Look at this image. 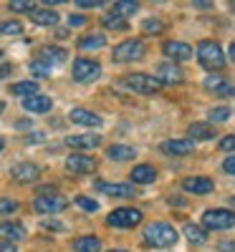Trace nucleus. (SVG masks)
I'll return each instance as SVG.
<instances>
[{"label": "nucleus", "instance_id": "1", "mask_svg": "<svg viewBox=\"0 0 235 252\" xmlns=\"http://www.w3.org/2000/svg\"><path fill=\"white\" fill-rule=\"evenodd\" d=\"M144 240L149 245L164 250V247H175L177 245L180 232L169 222H152V224H147V229H144Z\"/></svg>", "mask_w": 235, "mask_h": 252}, {"label": "nucleus", "instance_id": "2", "mask_svg": "<svg viewBox=\"0 0 235 252\" xmlns=\"http://www.w3.org/2000/svg\"><path fill=\"white\" fill-rule=\"evenodd\" d=\"M197 61L207 71H220L225 66V53L215 40H200L197 43Z\"/></svg>", "mask_w": 235, "mask_h": 252}, {"label": "nucleus", "instance_id": "3", "mask_svg": "<svg viewBox=\"0 0 235 252\" xmlns=\"http://www.w3.org/2000/svg\"><path fill=\"white\" fill-rule=\"evenodd\" d=\"M142 220H144L142 209H137V207H119V209H114V212L106 217V224L117 227V229H132V227L142 224Z\"/></svg>", "mask_w": 235, "mask_h": 252}, {"label": "nucleus", "instance_id": "4", "mask_svg": "<svg viewBox=\"0 0 235 252\" xmlns=\"http://www.w3.org/2000/svg\"><path fill=\"white\" fill-rule=\"evenodd\" d=\"M124 86L134 91V94H142V96H152L162 89V83L155 78V76H149V73H126L124 76Z\"/></svg>", "mask_w": 235, "mask_h": 252}, {"label": "nucleus", "instance_id": "5", "mask_svg": "<svg viewBox=\"0 0 235 252\" xmlns=\"http://www.w3.org/2000/svg\"><path fill=\"white\" fill-rule=\"evenodd\" d=\"M144 53L147 51H144V43L139 38H126V40H121L119 46H114L112 58L117 63H134V61H142Z\"/></svg>", "mask_w": 235, "mask_h": 252}, {"label": "nucleus", "instance_id": "6", "mask_svg": "<svg viewBox=\"0 0 235 252\" xmlns=\"http://www.w3.org/2000/svg\"><path fill=\"white\" fill-rule=\"evenodd\" d=\"M71 76L78 83H91L101 76V63L94 61V58H76L74 68H71Z\"/></svg>", "mask_w": 235, "mask_h": 252}, {"label": "nucleus", "instance_id": "7", "mask_svg": "<svg viewBox=\"0 0 235 252\" xmlns=\"http://www.w3.org/2000/svg\"><path fill=\"white\" fill-rule=\"evenodd\" d=\"M235 227V212L233 209H207L202 215V229H230Z\"/></svg>", "mask_w": 235, "mask_h": 252}, {"label": "nucleus", "instance_id": "8", "mask_svg": "<svg viewBox=\"0 0 235 252\" xmlns=\"http://www.w3.org/2000/svg\"><path fill=\"white\" fill-rule=\"evenodd\" d=\"M66 207H69V199L63 194H56V192L53 194H40V197L33 199V209L38 215H58Z\"/></svg>", "mask_w": 235, "mask_h": 252}, {"label": "nucleus", "instance_id": "9", "mask_svg": "<svg viewBox=\"0 0 235 252\" xmlns=\"http://www.w3.org/2000/svg\"><path fill=\"white\" fill-rule=\"evenodd\" d=\"M162 154L167 157H187L195 152V141H190V139H167L162 141Z\"/></svg>", "mask_w": 235, "mask_h": 252}, {"label": "nucleus", "instance_id": "10", "mask_svg": "<svg viewBox=\"0 0 235 252\" xmlns=\"http://www.w3.org/2000/svg\"><path fill=\"white\" fill-rule=\"evenodd\" d=\"M13 179L20 182V184H33L40 179V169H38V164L33 161H23V164H15L13 169H10Z\"/></svg>", "mask_w": 235, "mask_h": 252}, {"label": "nucleus", "instance_id": "11", "mask_svg": "<svg viewBox=\"0 0 235 252\" xmlns=\"http://www.w3.org/2000/svg\"><path fill=\"white\" fill-rule=\"evenodd\" d=\"M157 81L162 86H175V83L185 81V73L177 63H162V66H157Z\"/></svg>", "mask_w": 235, "mask_h": 252}, {"label": "nucleus", "instance_id": "12", "mask_svg": "<svg viewBox=\"0 0 235 252\" xmlns=\"http://www.w3.org/2000/svg\"><path fill=\"white\" fill-rule=\"evenodd\" d=\"M182 189H185L187 194L202 197V194H210L212 189H215V184H212L210 177H185L182 179Z\"/></svg>", "mask_w": 235, "mask_h": 252}, {"label": "nucleus", "instance_id": "13", "mask_svg": "<svg viewBox=\"0 0 235 252\" xmlns=\"http://www.w3.org/2000/svg\"><path fill=\"white\" fill-rule=\"evenodd\" d=\"M66 169L74 172V174H89L96 169V159L89 157V154H71L66 159Z\"/></svg>", "mask_w": 235, "mask_h": 252}, {"label": "nucleus", "instance_id": "14", "mask_svg": "<svg viewBox=\"0 0 235 252\" xmlns=\"http://www.w3.org/2000/svg\"><path fill=\"white\" fill-rule=\"evenodd\" d=\"M164 56L172 61V63H177V61H190L192 58V46L190 43H185V40H169V43H164Z\"/></svg>", "mask_w": 235, "mask_h": 252}, {"label": "nucleus", "instance_id": "15", "mask_svg": "<svg viewBox=\"0 0 235 252\" xmlns=\"http://www.w3.org/2000/svg\"><path fill=\"white\" fill-rule=\"evenodd\" d=\"M23 109L28 114H48L53 109V101L43 94H33V96H26L23 98Z\"/></svg>", "mask_w": 235, "mask_h": 252}, {"label": "nucleus", "instance_id": "16", "mask_svg": "<svg viewBox=\"0 0 235 252\" xmlns=\"http://www.w3.org/2000/svg\"><path fill=\"white\" fill-rule=\"evenodd\" d=\"M99 144H101L99 134H74V136H66V146H71V149H96Z\"/></svg>", "mask_w": 235, "mask_h": 252}, {"label": "nucleus", "instance_id": "17", "mask_svg": "<svg viewBox=\"0 0 235 252\" xmlns=\"http://www.w3.org/2000/svg\"><path fill=\"white\" fill-rule=\"evenodd\" d=\"M69 119L78 126H91V129H96V126H101V116L89 111V109H71Z\"/></svg>", "mask_w": 235, "mask_h": 252}, {"label": "nucleus", "instance_id": "18", "mask_svg": "<svg viewBox=\"0 0 235 252\" xmlns=\"http://www.w3.org/2000/svg\"><path fill=\"white\" fill-rule=\"evenodd\" d=\"M23 237H26V227L20 222H3L0 224V240L15 245L18 240H23Z\"/></svg>", "mask_w": 235, "mask_h": 252}, {"label": "nucleus", "instance_id": "19", "mask_svg": "<svg viewBox=\"0 0 235 252\" xmlns=\"http://www.w3.org/2000/svg\"><path fill=\"white\" fill-rule=\"evenodd\" d=\"M96 187L101 189L104 194H112V197H124V199L137 194V189H134L132 184H112V182H99Z\"/></svg>", "mask_w": 235, "mask_h": 252}, {"label": "nucleus", "instance_id": "20", "mask_svg": "<svg viewBox=\"0 0 235 252\" xmlns=\"http://www.w3.org/2000/svg\"><path fill=\"white\" fill-rule=\"evenodd\" d=\"M129 177H132L134 184H149V182L157 179V169H155L152 164H137Z\"/></svg>", "mask_w": 235, "mask_h": 252}, {"label": "nucleus", "instance_id": "21", "mask_svg": "<svg viewBox=\"0 0 235 252\" xmlns=\"http://www.w3.org/2000/svg\"><path fill=\"white\" fill-rule=\"evenodd\" d=\"M106 157L114 159V161H132L137 157V149L134 146H126V144H112L106 149Z\"/></svg>", "mask_w": 235, "mask_h": 252}, {"label": "nucleus", "instance_id": "22", "mask_svg": "<svg viewBox=\"0 0 235 252\" xmlns=\"http://www.w3.org/2000/svg\"><path fill=\"white\" fill-rule=\"evenodd\" d=\"M31 20L36 26H43V28H53L58 23V13L56 10H48V8H36L31 13Z\"/></svg>", "mask_w": 235, "mask_h": 252}, {"label": "nucleus", "instance_id": "23", "mask_svg": "<svg viewBox=\"0 0 235 252\" xmlns=\"http://www.w3.org/2000/svg\"><path fill=\"white\" fill-rule=\"evenodd\" d=\"M187 131H190V141H192V139H195V141H210L212 136H215V129H212L210 124H205V121L192 124Z\"/></svg>", "mask_w": 235, "mask_h": 252}, {"label": "nucleus", "instance_id": "24", "mask_svg": "<svg viewBox=\"0 0 235 252\" xmlns=\"http://www.w3.org/2000/svg\"><path fill=\"white\" fill-rule=\"evenodd\" d=\"M78 48L81 51H99V48H106V35L104 33H89L78 38Z\"/></svg>", "mask_w": 235, "mask_h": 252}, {"label": "nucleus", "instance_id": "25", "mask_svg": "<svg viewBox=\"0 0 235 252\" xmlns=\"http://www.w3.org/2000/svg\"><path fill=\"white\" fill-rule=\"evenodd\" d=\"M69 58L66 48H58V46H46V48H40V61H46L48 66L51 63H63Z\"/></svg>", "mask_w": 235, "mask_h": 252}, {"label": "nucleus", "instance_id": "26", "mask_svg": "<svg viewBox=\"0 0 235 252\" xmlns=\"http://www.w3.org/2000/svg\"><path fill=\"white\" fill-rule=\"evenodd\" d=\"M74 250H76V252H99V250H101V240L94 237V235L76 237V240H74Z\"/></svg>", "mask_w": 235, "mask_h": 252}, {"label": "nucleus", "instance_id": "27", "mask_svg": "<svg viewBox=\"0 0 235 252\" xmlns=\"http://www.w3.org/2000/svg\"><path fill=\"white\" fill-rule=\"evenodd\" d=\"M185 237L192 245H205L207 242V232H205L200 224H185Z\"/></svg>", "mask_w": 235, "mask_h": 252}, {"label": "nucleus", "instance_id": "28", "mask_svg": "<svg viewBox=\"0 0 235 252\" xmlns=\"http://www.w3.org/2000/svg\"><path fill=\"white\" fill-rule=\"evenodd\" d=\"M137 10H139V3H134V0H119V3H114V8H112V13L124 18V20H126V15H134Z\"/></svg>", "mask_w": 235, "mask_h": 252}, {"label": "nucleus", "instance_id": "29", "mask_svg": "<svg viewBox=\"0 0 235 252\" xmlns=\"http://www.w3.org/2000/svg\"><path fill=\"white\" fill-rule=\"evenodd\" d=\"M10 94H15V96H33V94H38V83L36 81H18V83H13L10 86Z\"/></svg>", "mask_w": 235, "mask_h": 252}, {"label": "nucleus", "instance_id": "30", "mask_svg": "<svg viewBox=\"0 0 235 252\" xmlns=\"http://www.w3.org/2000/svg\"><path fill=\"white\" fill-rule=\"evenodd\" d=\"M101 23H104V28H112V31H126V28H129V23H126L124 18L114 15V13H106L101 18Z\"/></svg>", "mask_w": 235, "mask_h": 252}, {"label": "nucleus", "instance_id": "31", "mask_svg": "<svg viewBox=\"0 0 235 252\" xmlns=\"http://www.w3.org/2000/svg\"><path fill=\"white\" fill-rule=\"evenodd\" d=\"M142 31H144L147 35H157V33L164 31V23H162L159 18H147L144 23H142Z\"/></svg>", "mask_w": 235, "mask_h": 252}, {"label": "nucleus", "instance_id": "32", "mask_svg": "<svg viewBox=\"0 0 235 252\" xmlns=\"http://www.w3.org/2000/svg\"><path fill=\"white\" fill-rule=\"evenodd\" d=\"M31 73L38 76V78H48V76H51V66H48L46 61L36 58V61H31Z\"/></svg>", "mask_w": 235, "mask_h": 252}, {"label": "nucleus", "instance_id": "33", "mask_svg": "<svg viewBox=\"0 0 235 252\" xmlns=\"http://www.w3.org/2000/svg\"><path fill=\"white\" fill-rule=\"evenodd\" d=\"M23 26L18 20H0V35H20Z\"/></svg>", "mask_w": 235, "mask_h": 252}, {"label": "nucleus", "instance_id": "34", "mask_svg": "<svg viewBox=\"0 0 235 252\" xmlns=\"http://www.w3.org/2000/svg\"><path fill=\"white\" fill-rule=\"evenodd\" d=\"M212 94H215V96H235V83H230V81L223 78L218 86L212 89Z\"/></svg>", "mask_w": 235, "mask_h": 252}, {"label": "nucleus", "instance_id": "35", "mask_svg": "<svg viewBox=\"0 0 235 252\" xmlns=\"http://www.w3.org/2000/svg\"><path fill=\"white\" fill-rule=\"evenodd\" d=\"M8 8L13 13H33L36 10V5L28 3V0H13V3H8Z\"/></svg>", "mask_w": 235, "mask_h": 252}, {"label": "nucleus", "instance_id": "36", "mask_svg": "<svg viewBox=\"0 0 235 252\" xmlns=\"http://www.w3.org/2000/svg\"><path fill=\"white\" fill-rule=\"evenodd\" d=\"M228 119H230V109H228V106L210 109V121H212V124H220V121H228Z\"/></svg>", "mask_w": 235, "mask_h": 252}, {"label": "nucleus", "instance_id": "37", "mask_svg": "<svg viewBox=\"0 0 235 252\" xmlns=\"http://www.w3.org/2000/svg\"><path fill=\"white\" fill-rule=\"evenodd\" d=\"M76 204L83 209V212H96L99 209V202L91 199V197H76Z\"/></svg>", "mask_w": 235, "mask_h": 252}, {"label": "nucleus", "instance_id": "38", "mask_svg": "<svg viewBox=\"0 0 235 252\" xmlns=\"http://www.w3.org/2000/svg\"><path fill=\"white\" fill-rule=\"evenodd\" d=\"M15 209H18V202H15V199L0 197V215H13Z\"/></svg>", "mask_w": 235, "mask_h": 252}, {"label": "nucleus", "instance_id": "39", "mask_svg": "<svg viewBox=\"0 0 235 252\" xmlns=\"http://www.w3.org/2000/svg\"><path fill=\"white\" fill-rule=\"evenodd\" d=\"M220 149H223V152H235V134L220 139Z\"/></svg>", "mask_w": 235, "mask_h": 252}, {"label": "nucleus", "instance_id": "40", "mask_svg": "<svg viewBox=\"0 0 235 252\" xmlns=\"http://www.w3.org/2000/svg\"><path fill=\"white\" fill-rule=\"evenodd\" d=\"M43 229H48V232H63L66 227H63L58 220H46V222H43Z\"/></svg>", "mask_w": 235, "mask_h": 252}, {"label": "nucleus", "instance_id": "41", "mask_svg": "<svg viewBox=\"0 0 235 252\" xmlns=\"http://www.w3.org/2000/svg\"><path fill=\"white\" fill-rule=\"evenodd\" d=\"M223 172H225V174H233V177H235V154H233V157H228V159L223 161Z\"/></svg>", "mask_w": 235, "mask_h": 252}, {"label": "nucleus", "instance_id": "42", "mask_svg": "<svg viewBox=\"0 0 235 252\" xmlns=\"http://www.w3.org/2000/svg\"><path fill=\"white\" fill-rule=\"evenodd\" d=\"M76 5H78V8H101L104 3H101V0H78Z\"/></svg>", "mask_w": 235, "mask_h": 252}, {"label": "nucleus", "instance_id": "43", "mask_svg": "<svg viewBox=\"0 0 235 252\" xmlns=\"http://www.w3.org/2000/svg\"><path fill=\"white\" fill-rule=\"evenodd\" d=\"M218 250H220V252H235V240H223V242L218 245Z\"/></svg>", "mask_w": 235, "mask_h": 252}, {"label": "nucleus", "instance_id": "44", "mask_svg": "<svg viewBox=\"0 0 235 252\" xmlns=\"http://www.w3.org/2000/svg\"><path fill=\"white\" fill-rule=\"evenodd\" d=\"M69 26L74 28V26H86V18H83V15H71L69 18Z\"/></svg>", "mask_w": 235, "mask_h": 252}, {"label": "nucleus", "instance_id": "45", "mask_svg": "<svg viewBox=\"0 0 235 252\" xmlns=\"http://www.w3.org/2000/svg\"><path fill=\"white\" fill-rule=\"evenodd\" d=\"M220 81H223L220 76H207V78H205V86H207V89L212 91V89H215V86H218V83H220Z\"/></svg>", "mask_w": 235, "mask_h": 252}, {"label": "nucleus", "instance_id": "46", "mask_svg": "<svg viewBox=\"0 0 235 252\" xmlns=\"http://www.w3.org/2000/svg\"><path fill=\"white\" fill-rule=\"evenodd\" d=\"M0 252H18V247L13 242H5V240H0Z\"/></svg>", "mask_w": 235, "mask_h": 252}, {"label": "nucleus", "instance_id": "47", "mask_svg": "<svg viewBox=\"0 0 235 252\" xmlns=\"http://www.w3.org/2000/svg\"><path fill=\"white\" fill-rule=\"evenodd\" d=\"M13 71V66H10V63H5V66H0V76H8Z\"/></svg>", "mask_w": 235, "mask_h": 252}, {"label": "nucleus", "instance_id": "48", "mask_svg": "<svg viewBox=\"0 0 235 252\" xmlns=\"http://www.w3.org/2000/svg\"><path fill=\"white\" fill-rule=\"evenodd\" d=\"M228 58L235 63V40H233V43H230V48H228Z\"/></svg>", "mask_w": 235, "mask_h": 252}, {"label": "nucleus", "instance_id": "49", "mask_svg": "<svg viewBox=\"0 0 235 252\" xmlns=\"http://www.w3.org/2000/svg\"><path fill=\"white\" fill-rule=\"evenodd\" d=\"M40 139H43V134H31L28 136V141H40Z\"/></svg>", "mask_w": 235, "mask_h": 252}, {"label": "nucleus", "instance_id": "50", "mask_svg": "<svg viewBox=\"0 0 235 252\" xmlns=\"http://www.w3.org/2000/svg\"><path fill=\"white\" fill-rule=\"evenodd\" d=\"M195 8H200V10H205V8H210V3H192Z\"/></svg>", "mask_w": 235, "mask_h": 252}, {"label": "nucleus", "instance_id": "51", "mask_svg": "<svg viewBox=\"0 0 235 252\" xmlns=\"http://www.w3.org/2000/svg\"><path fill=\"white\" fill-rule=\"evenodd\" d=\"M228 202H230V207H235V197H230V199H228Z\"/></svg>", "mask_w": 235, "mask_h": 252}, {"label": "nucleus", "instance_id": "52", "mask_svg": "<svg viewBox=\"0 0 235 252\" xmlns=\"http://www.w3.org/2000/svg\"><path fill=\"white\" fill-rule=\"evenodd\" d=\"M3 109H5V103H3V101H0V114H3Z\"/></svg>", "mask_w": 235, "mask_h": 252}, {"label": "nucleus", "instance_id": "53", "mask_svg": "<svg viewBox=\"0 0 235 252\" xmlns=\"http://www.w3.org/2000/svg\"><path fill=\"white\" fill-rule=\"evenodd\" d=\"M5 149V144H3V139H0V152H3Z\"/></svg>", "mask_w": 235, "mask_h": 252}, {"label": "nucleus", "instance_id": "54", "mask_svg": "<svg viewBox=\"0 0 235 252\" xmlns=\"http://www.w3.org/2000/svg\"><path fill=\"white\" fill-rule=\"evenodd\" d=\"M109 252H129V250H109Z\"/></svg>", "mask_w": 235, "mask_h": 252}, {"label": "nucleus", "instance_id": "55", "mask_svg": "<svg viewBox=\"0 0 235 252\" xmlns=\"http://www.w3.org/2000/svg\"><path fill=\"white\" fill-rule=\"evenodd\" d=\"M0 58H3V51H0Z\"/></svg>", "mask_w": 235, "mask_h": 252}, {"label": "nucleus", "instance_id": "56", "mask_svg": "<svg viewBox=\"0 0 235 252\" xmlns=\"http://www.w3.org/2000/svg\"><path fill=\"white\" fill-rule=\"evenodd\" d=\"M233 8H235V3H233Z\"/></svg>", "mask_w": 235, "mask_h": 252}]
</instances>
